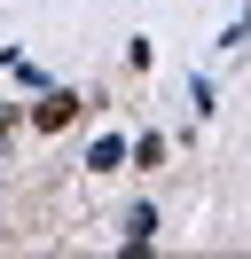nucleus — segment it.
<instances>
[{
	"label": "nucleus",
	"instance_id": "2",
	"mask_svg": "<svg viewBox=\"0 0 251 259\" xmlns=\"http://www.w3.org/2000/svg\"><path fill=\"white\" fill-rule=\"evenodd\" d=\"M165 157H173V142H165L157 126L126 134V173H165Z\"/></svg>",
	"mask_w": 251,
	"mask_h": 259
},
{
	"label": "nucleus",
	"instance_id": "6",
	"mask_svg": "<svg viewBox=\"0 0 251 259\" xmlns=\"http://www.w3.org/2000/svg\"><path fill=\"white\" fill-rule=\"evenodd\" d=\"M243 39H251V0L235 8L228 24H220V39H212V48H220V55H243Z\"/></svg>",
	"mask_w": 251,
	"mask_h": 259
},
{
	"label": "nucleus",
	"instance_id": "3",
	"mask_svg": "<svg viewBox=\"0 0 251 259\" xmlns=\"http://www.w3.org/2000/svg\"><path fill=\"white\" fill-rule=\"evenodd\" d=\"M157 228H165V212H157V204H126L118 236H126V251H149V243H157Z\"/></svg>",
	"mask_w": 251,
	"mask_h": 259
},
{
	"label": "nucleus",
	"instance_id": "4",
	"mask_svg": "<svg viewBox=\"0 0 251 259\" xmlns=\"http://www.w3.org/2000/svg\"><path fill=\"white\" fill-rule=\"evenodd\" d=\"M78 165H87V173H102V181H110V173H126V134H118V126H110V134H94Z\"/></svg>",
	"mask_w": 251,
	"mask_h": 259
},
{
	"label": "nucleus",
	"instance_id": "1",
	"mask_svg": "<svg viewBox=\"0 0 251 259\" xmlns=\"http://www.w3.org/2000/svg\"><path fill=\"white\" fill-rule=\"evenodd\" d=\"M94 110V95H78V87H39V102H24V126L31 134H39V142H47V134H63V126H78V118H87Z\"/></svg>",
	"mask_w": 251,
	"mask_h": 259
},
{
	"label": "nucleus",
	"instance_id": "5",
	"mask_svg": "<svg viewBox=\"0 0 251 259\" xmlns=\"http://www.w3.org/2000/svg\"><path fill=\"white\" fill-rule=\"evenodd\" d=\"M188 110H196V118H220V87H212V71H188Z\"/></svg>",
	"mask_w": 251,
	"mask_h": 259
}]
</instances>
